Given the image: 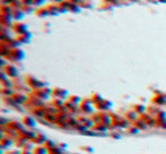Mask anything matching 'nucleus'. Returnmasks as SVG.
I'll use <instances>...</instances> for the list:
<instances>
[{
    "label": "nucleus",
    "mask_w": 166,
    "mask_h": 154,
    "mask_svg": "<svg viewBox=\"0 0 166 154\" xmlns=\"http://www.w3.org/2000/svg\"><path fill=\"white\" fill-rule=\"evenodd\" d=\"M24 83H25L32 91L46 87V83L40 80V79H38L37 77H34L33 75H25V76H24Z\"/></svg>",
    "instance_id": "obj_1"
},
{
    "label": "nucleus",
    "mask_w": 166,
    "mask_h": 154,
    "mask_svg": "<svg viewBox=\"0 0 166 154\" xmlns=\"http://www.w3.org/2000/svg\"><path fill=\"white\" fill-rule=\"evenodd\" d=\"M24 58H25L24 51L21 48H14V49H10V51L5 59H7L8 61H12V63H16V61H22Z\"/></svg>",
    "instance_id": "obj_2"
},
{
    "label": "nucleus",
    "mask_w": 166,
    "mask_h": 154,
    "mask_svg": "<svg viewBox=\"0 0 166 154\" xmlns=\"http://www.w3.org/2000/svg\"><path fill=\"white\" fill-rule=\"evenodd\" d=\"M51 92H53V89H49V87H42V89H39V90H34L31 92V95L40 99L42 101H46L48 100L50 96H51Z\"/></svg>",
    "instance_id": "obj_3"
},
{
    "label": "nucleus",
    "mask_w": 166,
    "mask_h": 154,
    "mask_svg": "<svg viewBox=\"0 0 166 154\" xmlns=\"http://www.w3.org/2000/svg\"><path fill=\"white\" fill-rule=\"evenodd\" d=\"M2 72L9 77L10 79H15V78L18 77V69H17V67L13 64H9V63H8L7 66H5V67L2 68Z\"/></svg>",
    "instance_id": "obj_4"
},
{
    "label": "nucleus",
    "mask_w": 166,
    "mask_h": 154,
    "mask_svg": "<svg viewBox=\"0 0 166 154\" xmlns=\"http://www.w3.org/2000/svg\"><path fill=\"white\" fill-rule=\"evenodd\" d=\"M92 103H91V100H90V98L89 99H82V101L80 103V105H79V108H80V111L82 112V113H86V115H89V113H93V109H92V105H91Z\"/></svg>",
    "instance_id": "obj_5"
},
{
    "label": "nucleus",
    "mask_w": 166,
    "mask_h": 154,
    "mask_svg": "<svg viewBox=\"0 0 166 154\" xmlns=\"http://www.w3.org/2000/svg\"><path fill=\"white\" fill-rule=\"evenodd\" d=\"M68 92L64 89H60V87H54L53 92H51V96L54 99H60V100H64L66 101L67 98H68Z\"/></svg>",
    "instance_id": "obj_6"
},
{
    "label": "nucleus",
    "mask_w": 166,
    "mask_h": 154,
    "mask_svg": "<svg viewBox=\"0 0 166 154\" xmlns=\"http://www.w3.org/2000/svg\"><path fill=\"white\" fill-rule=\"evenodd\" d=\"M12 31L16 33L17 35H21V34H25L26 32H28V28L26 24L22 23V22H14L13 27H12Z\"/></svg>",
    "instance_id": "obj_7"
},
{
    "label": "nucleus",
    "mask_w": 166,
    "mask_h": 154,
    "mask_svg": "<svg viewBox=\"0 0 166 154\" xmlns=\"http://www.w3.org/2000/svg\"><path fill=\"white\" fill-rule=\"evenodd\" d=\"M12 96L18 105H24L28 100V95H26L25 93H22V92H14V94Z\"/></svg>",
    "instance_id": "obj_8"
},
{
    "label": "nucleus",
    "mask_w": 166,
    "mask_h": 154,
    "mask_svg": "<svg viewBox=\"0 0 166 154\" xmlns=\"http://www.w3.org/2000/svg\"><path fill=\"white\" fill-rule=\"evenodd\" d=\"M0 23L2 27H7V28H12L14 24V19L13 16L9 15H0Z\"/></svg>",
    "instance_id": "obj_9"
},
{
    "label": "nucleus",
    "mask_w": 166,
    "mask_h": 154,
    "mask_svg": "<svg viewBox=\"0 0 166 154\" xmlns=\"http://www.w3.org/2000/svg\"><path fill=\"white\" fill-rule=\"evenodd\" d=\"M151 102L154 105H166V95L163 93L155 94L151 99Z\"/></svg>",
    "instance_id": "obj_10"
},
{
    "label": "nucleus",
    "mask_w": 166,
    "mask_h": 154,
    "mask_svg": "<svg viewBox=\"0 0 166 154\" xmlns=\"http://www.w3.org/2000/svg\"><path fill=\"white\" fill-rule=\"evenodd\" d=\"M17 134H18V136H19V137H23L24 140H26L28 142V141H32V140L34 138V136L37 135L35 133L31 131L30 129H25V128L22 129V130H19Z\"/></svg>",
    "instance_id": "obj_11"
},
{
    "label": "nucleus",
    "mask_w": 166,
    "mask_h": 154,
    "mask_svg": "<svg viewBox=\"0 0 166 154\" xmlns=\"http://www.w3.org/2000/svg\"><path fill=\"white\" fill-rule=\"evenodd\" d=\"M111 107V102L108 101V100H105V99L95 105V108L97 109L98 111H100V112H105V111L108 110Z\"/></svg>",
    "instance_id": "obj_12"
},
{
    "label": "nucleus",
    "mask_w": 166,
    "mask_h": 154,
    "mask_svg": "<svg viewBox=\"0 0 166 154\" xmlns=\"http://www.w3.org/2000/svg\"><path fill=\"white\" fill-rule=\"evenodd\" d=\"M6 127L12 129V130H14L16 133H18L19 130L25 128V126L23 125V122H18V121H9V122L6 125Z\"/></svg>",
    "instance_id": "obj_13"
},
{
    "label": "nucleus",
    "mask_w": 166,
    "mask_h": 154,
    "mask_svg": "<svg viewBox=\"0 0 166 154\" xmlns=\"http://www.w3.org/2000/svg\"><path fill=\"white\" fill-rule=\"evenodd\" d=\"M0 145H1V150H9L12 145H14V140L5 136V137H1V141H0Z\"/></svg>",
    "instance_id": "obj_14"
},
{
    "label": "nucleus",
    "mask_w": 166,
    "mask_h": 154,
    "mask_svg": "<svg viewBox=\"0 0 166 154\" xmlns=\"http://www.w3.org/2000/svg\"><path fill=\"white\" fill-rule=\"evenodd\" d=\"M44 7L47 8V10H48V13H49L50 16H57V15L60 14L59 6L56 5V3H48V5H46Z\"/></svg>",
    "instance_id": "obj_15"
},
{
    "label": "nucleus",
    "mask_w": 166,
    "mask_h": 154,
    "mask_svg": "<svg viewBox=\"0 0 166 154\" xmlns=\"http://www.w3.org/2000/svg\"><path fill=\"white\" fill-rule=\"evenodd\" d=\"M22 122H23V125H24L25 127H28V128H33V127L37 126V121H35L31 116H24L23 119H22Z\"/></svg>",
    "instance_id": "obj_16"
},
{
    "label": "nucleus",
    "mask_w": 166,
    "mask_h": 154,
    "mask_svg": "<svg viewBox=\"0 0 166 154\" xmlns=\"http://www.w3.org/2000/svg\"><path fill=\"white\" fill-rule=\"evenodd\" d=\"M47 140H48V138L46 137V135H43L41 133H38V134L34 136V138H33L31 142H32L34 145H43Z\"/></svg>",
    "instance_id": "obj_17"
},
{
    "label": "nucleus",
    "mask_w": 166,
    "mask_h": 154,
    "mask_svg": "<svg viewBox=\"0 0 166 154\" xmlns=\"http://www.w3.org/2000/svg\"><path fill=\"white\" fill-rule=\"evenodd\" d=\"M132 110H133L138 116H141L147 112V108H146L143 104H141V103H136V104H133V105H132Z\"/></svg>",
    "instance_id": "obj_18"
},
{
    "label": "nucleus",
    "mask_w": 166,
    "mask_h": 154,
    "mask_svg": "<svg viewBox=\"0 0 166 154\" xmlns=\"http://www.w3.org/2000/svg\"><path fill=\"white\" fill-rule=\"evenodd\" d=\"M31 38H32V34H31L30 32H26L25 34L17 35L15 38H16L21 44H23V43H28V42H30V40H31Z\"/></svg>",
    "instance_id": "obj_19"
},
{
    "label": "nucleus",
    "mask_w": 166,
    "mask_h": 154,
    "mask_svg": "<svg viewBox=\"0 0 166 154\" xmlns=\"http://www.w3.org/2000/svg\"><path fill=\"white\" fill-rule=\"evenodd\" d=\"M24 15L25 14H24V12L22 9H13V13H12L14 22H21V19H23Z\"/></svg>",
    "instance_id": "obj_20"
},
{
    "label": "nucleus",
    "mask_w": 166,
    "mask_h": 154,
    "mask_svg": "<svg viewBox=\"0 0 166 154\" xmlns=\"http://www.w3.org/2000/svg\"><path fill=\"white\" fill-rule=\"evenodd\" d=\"M124 118L127 120V121H131V122H133V121H136L137 119L139 118V116L133 111V110H129V111H126L124 113Z\"/></svg>",
    "instance_id": "obj_21"
},
{
    "label": "nucleus",
    "mask_w": 166,
    "mask_h": 154,
    "mask_svg": "<svg viewBox=\"0 0 166 154\" xmlns=\"http://www.w3.org/2000/svg\"><path fill=\"white\" fill-rule=\"evenodd\" d=\"M12 13H13V8L9 5L1 3V6H0V15H9V16H12Z\"/></svg>",
    "instance_id": "obj_22"
},
{
    "label": "nucleus",
    "mask_w": 166,
    "mask_h": 154,
    "mask_svg": "<svg viewBox=\"0 0 166 154\" xmlns=\"http://www.w3.org/2000/svg\"><path fill=\"white\" fill-rule=\"evenodd\" d=\"M34 14H35V16L41 17V18H43V17H47V16H50L46 7H38V8L35 9Z\"/></svg>",
    "instance_id": "obj_23"
},
{
    "label": "nucleus",
    "mask_w": 166,
    "mask_h": 154,
    "mask_svg": "<svg viewBox=\"0 0 166 154\" xmlns=\"http://www.w3.org/2000/svg\"><path fill=\"white\" fill-rule=\"evenodd\" d=\"M132 125H133V127H136V128L139 129V130H143V129H146L148 127V125H147L145 121H142L140 118H138L136 121H133Z\"/></svg>",
    "instance_id": "obj_24"
},
{
    "label": "nucleus",
    "mask_w": 166,
    "mask_h": 154,
    "mask_svg": "<svg viewBox=\"0 0 166 154\" xmlns=\"http://www.w3.org/2000/svg\"><path fill=\"white\" fill-rule=\"evenodd\" d=\"M26 143H28L26 140H24L23 137H19V136H17L14 140V145L16 147H18V148H23Z\"/></svg>",
    "instance_id": "obj_25"
},
{
    "label": "nucleus",
    "mask_w": 166,
    "mask_h": 154,
    "mask_svg": "<svg viewBox=\"0 0 166 154\" xmlns=\"http://www.w3.org/2000/svg\"><path fill=\"white\" fill-rule=\"evenodd\" d=\"M90 100H91V103H92L93 105H96L97 103H99L100 101H102L104 98H102L99 93H92V94L90 95Z\"/></svg>",
    "instance_id": "obj_26"
},
{
    "label": "nucleus",
    "mask_w": 166,
    "mask_h": 154,
    "mask_svg": "<svg viewBox=\"0 0 166 154\" xmlns=\"http://www.w3.org/2000/svg\"><path fill=\"white\" fill-rule=\"evenodd\" d=\"M159 111H160V109H159L158 107H154V104H152V105H149V107H147V112H148L150 116H152L154 118L159 113Z\"/></svg>",
    "instance_id": "obj_27"
},
{
    "label": "nucleus",
    "mask_w": 166,
    "mask_h": 154,
    "mask_svg": "<svg viewBox=\"0 0 166 154\" xmlns=\"http://www.w3.org/2000/svg\"><path fill=\"white\" fill-rule=\"evenodd\" d=\"M107 126L106 125H104V124H101V122H98V124H95L93 125V127H92V130H96V131H100V133H105V131H107Z\"/></svg>",
    "instance_id": "obj_28"
},
{
    "label": "nucleus",
    "mask_w": 166,
    "mask_h": 154,
    "mask_svg": "<svg viewBox=\"0 0 166 154\" xmlns=\"http://www.w3.org/2000/svg\"><path fill=\"white\" fill-rule=\"evenodd\" d=\"M34 154H48V150L43 146V145H35L34 150H33Z\"/></svg>",
    "instance_id": "obj_29"
},
{
    "label": "nucleus",
    "mask_w": 166,
    "mask_h": 154,
    "mask_svg": "<svg viewBox=\"0 0 166 154\" xmlns=\"http://www.w3.org/2000/svg\"><path fill=\"white\" fill-rule=\"evenodd\" d=\"M67 101L74 103V104H76V105H80V103H81V101H82V99H81L80 96H77V95H72V94H69L68 98H67Z\"/></svg>",
    "instance_id": "obj_30"
},
{
    "label": "nucleus",
    "mask_w": 166,
    "mask_h": 154,
    "mask_svg": "<svg viewBox=\"0 0 166 154\" xmlns=\"http://www.w3.org/2000/svg\"><path fill=\"white\" fill-rule=\"evenodd\" d=\"M64 100H60V99H54L53 101H51V103H50V105H53L54 108H56V109H59V108H62L63 105H64Z\"/></svg>",
    "instance_id": "obj_31"
},
{
    "label": "nucleus",
    "mask_w": 166,
    "mask_h": 154,
    "mask_svg": "<svg viewBox=\"0 0 166 154\" xmlns=\"http://www.w3.org/2000/svg\"><path fill=\"white\" fill-rule=\"evenodd\" d=\"M80 9H81V6H80V5L71 2V5H69V7H68V13H79Z\"/></svg>",
    "instance_id": "obj_32"
},
{
    "label": "nucleus",
    "mask_w": 166,
    "mask_h": 154,
    "mask_svg": "<svg viewBox=\"0 0 166 154\" xmlns=\"http://www.w3.org/2000/svg\"><path fill=\"white\" fill-rule=\"evenodd\" d=\"M62 153H63V150L58 145H55L54 147H51V148L48 150V154H62Z\"/></svg>",
    "instance_id": "obj_33"
},
{
    "label": "nucleus",
    "mask_w": 166,
    "mask_h": 154,
    "mask_svg": "<svg viewBox=\"0 0 166 154\" xmlns=\"http://www.w3.org/2000/svg\"><path fill=\"white\" fill-rule=\"evenodd\" d=\"M15 91L13 89H6V87H1V94L2 96H12L14 94Z\"/></svg>",
    "instance_id": "obj_34"
},
{
    "label": "nucleus",
    "mask_w": 166,
    "mask_h": 154,
    "mask_svg": "<svg viewBox=\"0 0 166 154\" xmlns=\"http://www.w3.org/2000/svg\"><path fill=\"white\" fill-rule=\"evenodd\" d=\"M34 147H35V145H34L31 141H28V143L24 145V147H23L22 150H23V151H31V152H33Z\"/></svg>",
    "instance_id": "obj_35"
},
{
    "label": "nucleus",
    "mask_w": 166,
    "mask_h": 154,
    "mask_svg": "<svg viewBox=\"0 0 166 154\" xmlns=\"http://www.w3.org/2000/svg\"><path fill=\"white\" fill-rule=\"evenodd\" d=\"M24 14H31V13H34L35 12V9H34V6H24L23 5V7L21 8Z\"/></svg>",
    "instance_id": "obj_36"
},
{
    "label": "nucleus",
    "mask_w": 166,
    "mask_h": 154,
    "mask_svg": "<svg viewBox=\"0 0 166 154\" xmlns=\"http://www.w3.org/2000/svg\"><path fill=\"white\" fill-rule=\"evenodd\" d=\"M55 145H56L55 143H54V142H53V141H50V140H47V141H46V143L43 144V146H44V147L47 148V150H49V148L54 147Z\"/></svg>",
    "instance_id": "obj_37"
},
{
    "label": "nucleus",
    "mask_w": 166,
    "mask_h": 154,
    "mask_svg": "<svg viewBox=\"0 0 166 154\" xmlns=\"http://www.w3.org/2000/svg\"><path fill=\"white\" fill-rule=\"evenodd\" d=\"M7 154H22V151L18 150V148H13V150H8L7 151Z\"/></svg>",
    "instance_id": "obj_38"
},
{
    "label": "nucleus",
    "mask_w": 166,
    "mask_h": 154,
    "mask_svg": "<svg viewBox=\"0 0 166 154\" xmlns=\"http://www.w3.org/2000/svg\"><path fill=\"white\" fill-rule=\"evenodd\" d=\"M46 2V0H33V6H38L41 7L42 5Z\"/></svg>",
    "instance_id": "obj_39"
},
{
    "label": "nucleus",
    "mask_w": 166,
    "mask_h": 154,
    "mask_svg": "<svg viewBox=\"0 0 166 154\" xmlns=\"http://www.w3.org/2000/svg\"><path fill=\"white\" fill-rule=\"evenodd\" d=\"M81 150H82L83 152H88V153H91L93 151L90 146H81Z\"/></svg>",
    "instance_id": "obj_40"
},
{
    "label": "nucleus",
    "mask_w": 166,
    "mask_h": 154,
    "mask_svg": "<svg viewBox=\"0 0 166 154\" xmlns=\"http://www.w3.org/2000/svg\"><path fill=\"white\" fill-rule=\"evenodd\" d=\"M24 6H33V0H21Z\"/></svg>",
    "instance_id": "obj_41"
},
{
    "label": "nucleus",
    "mask_w": 166,
    "mask_h": 154,
    "mask_svg": "<svg viewBox=\"0 0 166 154\" xmlns=\"http://www.w3.org/2000/svg\"><path fill=\"white\" fill-rule=\"evenodd\" d=\"M139 131V129H137L136 127H130V128H127V133H130V134H137Z\"/></svg>",
    "instance_id": "obj_42"
},
{
    "label": "nucleus",
    "mask_w": 166,
    "mask_h": 154,
    "mask_svg": "<svg viewBox=\"0 0 166 154\" xmlns=\"http://www.w3.org/2000/svg\"><path fill=\"white\" fill-rule=\"evenodd\" d=\"M105 3H108V5H115L117 2V0H102Z\"/></svg>",
    "instance_id": "obj_43"
},
{
    "label": "nucleus",
    "mask_w": 166,
    "mask_h": 154,
    "mask_svg": "<svg viewBox=\"0 0 166 154\" xmlns=\"http://www.w3.org/2000/svg\"><path fill=\"white\" fill-rule=\"evenodd\" d=\"M15 0H1V3L3 5H12Z\"/></svg>",
    "instance_id": "obj_44"
},
{
    "label": "nucleus",
    "mask_w": 166,
    "mask_h": 154,
    "mask_svg": "<svg viewBox=\"0 0 166 154\" xmlns=\"http://www.w3.org/2000/svg\"><path fill=\"white\" fill-rule=\"evenodd\" d=\"M62 150H64V148H66L67 147V144H65V143H59V144H57Z\"/></svg>",
    "instance_id": "obj_45"
},
{
    "label": "nucleus",
    "mask_w": 166,
    "mask_h": 154,
    "mask_svg": "<svg viewBox=\"0 0 166 154\" xmlns=\"http://www.w3.org/2000/svg\"><path fill=\"white\" fill-rule=\"evenodd\" d=\"M53 1V3H56V5H59V3H62L64 0H51Z\"/></svg>",
    "instance_id": "obj_46"
},
{
    "label": "nucleus",
    "mask_w": 166,
    "mask_h": 154,
    "mask_svg": "<svg viewBox=\"0 0 166 154\" xmlns=\"http://www.w3.org/2000/svg\"><path fill=\"white\" fill-rule=\"evenodd\" d=\"M111 137H116V138H121V135H118V134H111Z\"/></svg>",
    "instance_id": "obj_47"
},
{
    "label": "nucleus",
    "mask_w": 166,
    "mask_h": 154,
    "mask_svg": "<svg viewBox=\"0 0 166 154\" xmlns=\"http://www.w3.org/2000/svg\"><path fill=\"white\" fill-rule=\"evenodd\" d=\"M22 154H33V152H31V151H23L22 150Z\"/></svg>",
    "instance_id": "obj_48"
},
{
    "label": "nucleus",
    "mask_w": 166,
    "mask_h": 154,
    "mask_svg": "<svg viewBox=\"0 0 166 154\" xmlns=\"http://www.w3.org/2000/svg\"><path fill=\"white\" fill-rule=\"evenodd\" d=\"M156 1H158V2H162V3H166V0H156Z\"/></svg>",
    "instance_id": "obj_49"
},
{
    "label": "nucleus",
    "mask_w": 166,
    "mask_h": 154,
    "mask_svg": "<svg viewBox=\"0 0 166 154\" xmlns=\"http://www.w3.org/2000/svg\"><path fill=\"white\" fill-rule=\"evenodd\" d=\"M62 154H66V153H64V152H63V153H62Z\"/></svg>",
    "instance_id": "obj_50"
},
{
    "label": "nucleus",
    "mask_w": 166,
    "mask_h": 154,
    "mask_svg": "<svg viewBox=\"0 0 166 154\" xmlns=\"http://www.w3.org/2000/svg\"><path fill=\"white\" fill-rule=\"evenodd\" d=\"M33 154H34V153H33Z\"/></svg>",
    "instance_id": "obj_51"
}]
</instances>
